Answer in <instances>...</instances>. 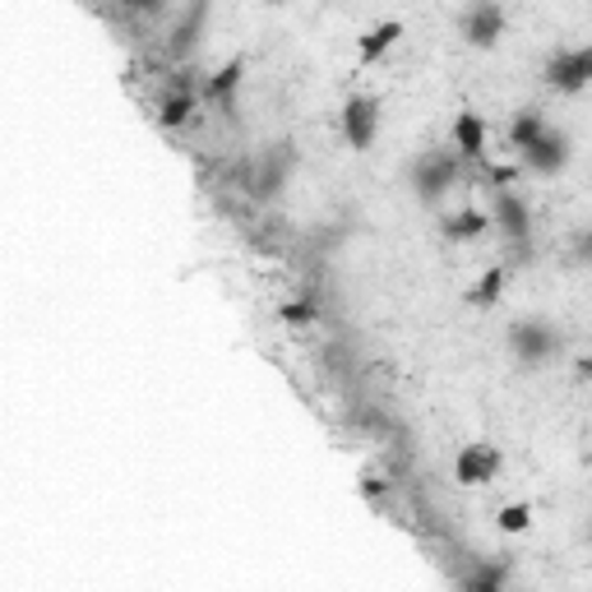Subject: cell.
<instances>
[{
  "instance_id": "obj_12",
  "label": "cell",
  "mask_w": 592,
  "mask_h": 592,
  "mask_svg": "<svg viewBox=\"0 0 592 592\" xmlns=\"http://www.w3.org/2000/svg\"><path fill=\"white\" fill-rule=\"evenodd\" d=\"M449 139L458 148V158H481V153H487V121H481L477 112H463L454 121Z\"/></svg>"
},
{
  "instance_id": "obj_20",
  "label": "cell",
  "mask_w": 592,
  "mask_h": 592,
  "mask_svg": "<svg viewBox=\"0 0 592 592\" xmlns=\"http://www.w3.org/2000/svg\"><path fill=\"white\" fill-rule=\"evenodd\" d=\"M282 320H288V324H311L315 305L311 301H288V305H282Z\"/></svg>"
},
{
  "instance_id": "obj_8",
  "label": "cell",
  "mask_w": 592,
  "mask_h": 592,
  "mask_svg": "<svg viewBox=\"0 0 592 592\" xmlns=\"http://www.w3.org/2000/svg\"><path fill=\"white\" fill-rule=\"evenodd\" d=\"M338 125H343V139L353 144L357 153H366L370 144H376V135H380V102L376 98H353L343 107V116H338Z\"/></svg>"
},
{
  "instance_id": "obj_3",
  "label": "cell",
  "mask_w": 592,
  "mask_h": 592,
  "mask_svg": "<svg viewBox=\"0 0 592 592\" xmlns=\"http://www.w3.org/2000/svg\"><path fill=\"white\" fill-rule=\"evenodd\" d=\"M292 167H297V153L292 144H273V148H259V158L250 163V177H246V190L255 194L259 204H269L282 194V186L292 181Z\"/></svg>"
},
{
  "instance_id": "obj_23",
  "label": "cell",
  "mask_w": 592,
  "mask_h": 592,
  "mask_svg": "<svg viewBox=\"0 0 592 592\" xmlns=\"http://www.w3.org/2000/svg\"><path fill=\"white\" fill-rule=\"evenodd\" d=\"M583 255H588V232H579V241H574V265H583Z\"/></svg>"
},
{
  "instance_id": "obj_24",
  "label": "cell",
  "mask_w": 592,
  "mask_h": 592,
  "mask_svg": "<svg viewBox=\"0 0 592 592\" xmlns=\"http://www.w3.org/2000/svg\"><path fill=\"white\" fill-rule=\"evenodd\" d=\"M121 5H130V10H135V5H139V0H121Z\"/></svg>"
},
{
  "instance_id": "obj_6",
  "label": "cell",
  "mask_w": 592,
  "mask_h": 592,
  "mask_svg": "<svg viewBox=\"0 0 592 592\" xmlns=\"http://www.w3.org/2000/svg\"><path fill=\"white\" fill-rule=\"evenodd\" d=\"M491 223L500 227V236L510 241V246H528V241H533V209H528V200H523L518 190H510V186L495 190Z\"/></svg>"
},
{
  "instance_id": "obj_18",
  "label": "cell",
  "mask_w": 592,
  "mask_h": 592,
  "mask_svg": "<svg viewBox=\"0 0 592 592\" xmlns=\"http://www.w3.org/2000/svg\"><path fill=\"white\" fill-rule=\"evenodd\" d=\"M463 588H472V592H500L504 583H510V565H477V569H468L463 579H458Z\"/></svg>"
},
{
  "instance_id": "obj_19",
  "label": "cell",
  "mask_w": 592,
  "mask_h": 592,
  "mask_svg": "<svg viewBox=\"0 0 592 592\" xmlns=\"http://www.w3.org/2000/svg\"><path fill=\"white\" fill-rule=\"evenodd\" d=\"M495 523H500V533H523L533 523V510H528V504H504Z\"/></svg>"
},
{
  "instance_id": "obj_15",
  "label": "cell",
  "mask_w": 592,
  "mask_h": 592,
  "mask_svg": "<svg viewBox=\"0 0 592 592\" xmlns=\"http://www.w3.org/2000/svg\"><path fill=\"white\" fill-rule=\"evenodd\" d=\"M190 116H194V93L186 89V83H177V89L158 102V125L163 130H186Z\"/></svg>"
},
{
  "instance_id": "obj_4",
  "label": "cell",
  "mask_w": 592,
  "mask_h": 592,
  "mask_svg": "<svg viewBox=\"0 0 592 592\" xmlns=\"http://www.w3.org/2000/svg\"><path fill=\"white\" fill-rule=\"evenodd\" d=\"M518 158H523V167H528L533 177H560V171L569 167V158H574V144H569L565 130L546 125L528 148H518Z\"/></svg>"
},
{
  "instance_id": "obj_10",
  "label": "cell",
  "mask_w": 592,
  "mask_h": 592,
  "mask_svg": "<svg viewBox=\"0 0 592 592\" xmlns=\"http://www.w3.org/2000/svg\"><path fill=\"white\" fill-rule=\"evenodd\" d=\"M241 79H246V60H227L223 70H213L209 75V83H204V98L213 102V107H223L227 116H236V89H241Z\"/></svg>"
},
{
  "instance_id": "obj_9",
  "label": "cell",
  "mask_w": 592,
  "mask_h": 592,
  "mask_svg": "<svg viewBox=\"0 0 592 592\" xmlns=\"http://www.w3.org/2000/svg\"><path fill=\"white\" fill-rule=\"evenodd\" d=\"M495 472H500L495 445H463L454 458V481H463V487H491Z\"/></svg>"
},
{
  "instance_id": "obj_14",
  "label": "cell",
  "mask_w": 592,
  "mask_h": 592,
  "mask_svg": "<svg viewBox=\"0 0 592 592\" xmlns=\"http://www.w3.org/2000/svg\"><path fill=\"white\" fill-rule=\"evenodd\" d=\"M403 33H407V29L399 24V19H384V24L366 29V33H361V42H357L361 60H380V56H389L393 47H399V37H403Z\"/></svg>"
},
{
  "instance_id": "obj_1",
  "label": "cell",
  "mask_w": 592,
  "mask_h": 592,
  "mask_svg": "<svg viewBox=\"0 0 592 592\" xmlns=\"http://www.w3.org/2000/svg\"><path fill=\"white\" fill-rule=\"evenodd\" d=\"M407 186L412 194L422 200L426 209H440L445 194L458 186V153L445 148H422L416 158L407 163Z\"/></svg>"
},
{
  "instance_id": "obj_5",
  "label": "cell",
  "mask_w": 592,
  "mask_h": 592,
  "mask_svg": "<svg viewBox=\"0 0 592 592\" xmlns=\"http://www.w3.org/2000/svg\"><path fill=\"white\" fill-rule=\"evenodd\" d=\"M546 89H556V93H583L588 89V79H592V52L588 47H560L551 60H546Z\"/></svg>"
},
{
  "instance_id": "obj_17",
  "label": "cell",
  "mask_w": 592,
  "mask_h": 592,
  "mask_svg": "<svg viewBox=\"0 0 592 592\" xmlns=\"http://www.w3.org/2000/svg\"><path fill=\"white\" fill-rule=\"evenodd\" d=\"M541 130H546V116L537 112V107H523V112L510 121V148H514V153L528 148V144L541 135Z\"/></svg>"
},
{
  "instance_id": "obj_13",
  "label": "cell",
  "mask_w": 592,
  "mask_h": 592,
  "mask_svg": "<svg viewBox=\"0 0 592 592\" xmlns=\"http://www.w3.org/2000/svg\"><path fill=\"white\" fill-rule=\"evenodd\" d=\"M491 227V213L487 209H458V213H445V241H454V246H463V241H477L481 232Z\"/></svg>"
},
{
  "instance_id": "obj_22",
  "label": "cell",
  "mask_w": 592,
  "mask_h": 592,
  "mask_svg": "<svg viewBox=\"0 0 592 592\" xmlns=\"http://www.w3.org/2000/svg\"><path fill=\"white\" fill-rule=\"evenodd\" d=\"M380 491H384V481H376V477H366V481H361V495H366V500H370V495H380Z\"/></svg>"
},
{
  "instance_id": "obj_21",
  "label": "cell",
  "mask_w": 592,
  "mask_h": 592,
  "mask_svg": "<svg viewBox=\"0 0 592 592\" xmlns=\"http://www.w3.org/2000/svg\"><path fill=\"white\" fill-rule=\"evenodd\" d=\"M167 5H171V0H139V5H135V10H144V14H163Z\"/></svg>"
},
{
  "instance_id": "obj_2",
  "label": "cell",
  "mask_w": 592,
  "mask_h": 592,
  "mask_svg": "<svg viewBox=\"0 0 592 592\" xmlns=\"http://www.w3.org/2000/svg\"><path fill=\"white\" fill-rule=\"evenodd\" d=\"M510 357L523 361V366H546V361H556L565 353V334L546 320V315H523L510 324Z\"/></svg>"
},
{
  "instance_id": "obj_7",
  "label": "cell",
  "mask_w": 592,
  "mask_h": 592,
  "mask_svg": "<svg viewBox=\"0 0 592 592\" xmlns=\"http://www.w3.org/2000/svg\"><path fill=\"white\" fill-rule=\"evenodd\" d=\"M458 33H463L468 47L491 52L495 42L504 37V5L500 0H472V5L458 14Z\"/></svg>"
},
{
  "instance_id": "obj_11",
  "label": "cell",
  "mask_w": 592,
  "mask_h": 592,
  "mask_svg": "<svg viewBox=\"0 0 592 592\" xmlns=\"http://www.w3.org/2000/svg\"><path fill=\"white\" fill-rule=\"evenodd\" d=\"M204 24H209V0H186V14H181L177 33H171V56H190L200 47Z\"/></svg>"
},
{
  "instance_id": "obj_16",
  "label": "cell",
  "mask_w": 592,
  "mask_h": 592,
  "mask_svg": "<svg viewBox=\"0 0 592 592\" xmlns=\"http://www.w3.org/2000/svg\"><path fill=\"white\" fill-rule=\"evenodd\" d=\"M504 278H510V273H504V265H491V269L468 288V305H481V311H487V305H495L500 292H504Z\"/></svg>"
}]
</instances>
